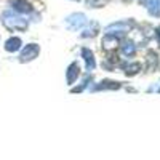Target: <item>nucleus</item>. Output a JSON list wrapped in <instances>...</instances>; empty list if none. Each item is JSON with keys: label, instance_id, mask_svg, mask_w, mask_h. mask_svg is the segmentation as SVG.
<instances>
[{"label": "nucleus", "instance_id": "1", "mask_svg": "<svg viewBox=\"0 0 160 160\" xmlns=\"http://www.w3.org/2000/svg\"><path fill=\"white\" fill-rule=\"evenodd\" d=\"M3 24L7 26V28H13V29H24L26 28V22L21 21L19 18H15V16H10L8 13H5L3 15Z\"/></svg>", "mask_w": 160, "mask_h": 160}, {"label": "nucleus", "instance_id": "2", "mask_svg": "<svg viewBox=\"0 0 160 160\" xmlns=\"http://www.w3.org/2000/svg\"><path fill=\"white\" fill-rule=\"evenodd\" d=\"M38 51H40L38 45H35V43L28 45L22 50V53H21V61H31V59H34L38 55Z\"/></svg>", "mask_w": 160, "mask_h": 160}, {"label": "nucleus", "instance_id": "3", "mask_svg": "<svg viewBox=\"0 0 160 160\" xmlns=\"http://www.w3.org/2000/svg\"><path fill=\"white\" fill-rule=\"evenodd\" d=\"M11 7L15 8L16 11H19V13H31V11H32L31 3L26 2V0H13Z\"/></svg>", "mask_w": 160, "mask_h": 160}, {"label": "nucleus", "instance_id": "4", "mask_svg": "<svg viewBox=\"0 0 160 160\" xmlns=\"http://www.w3.org/2000/svg\"><path fill=\"white\" fill-rule=\"evenodd\" d=\"M21 47V40L18 37H11L7 40V43H5V50L7 51H18Z\"/></svg>", "mask_w": 160, "mask_h": 160}, {"label": "nucleus", "instance_id": "5", "mask_svg": "<svg viewBox=\"0 0 160 160\" xmlns=\"http://www.w3.org/2000/svg\"><path fill=\"white\" fill-rule=\"evenodd\" d=\"M78 74H80V68H78L77 64H71L69 66V71H68V82L72 83L74 80L78 77Z\"/></svg>", "mask_w": 160, "mask_h": 160}, {"label": "nucleus", "instance_id": "6", "mask_svg": "<svg viewBox=\"0 0 160 160\" xmlns=\"http://www.w3.org/2000/svg\"><path fill=\"white\" fill-rule=\"evenodd\" d=\"M83 56H85V61H87V66L90 69L95 68V59H93V53L88 51V50H83Z\"/></svg>", "mask_w": 160, "mask_h": 160}, {"label": "nucleus", "instance_id": "7", "mask_svg": "<svg viewBox=\"0 0 160 160\" xmlns=\"http://www.w3.org/2000/svg\"><path fill=\"white\" fill-rule=\"evenodd\" d=\"M102 85L98 87V90H106V88H118L120 85L117 82H109V80H106V82H101Z\"/></svg>", "mask_w": 160, "mask_h": 160}, {"label": "nucleus", "instance_id": "8", "mask_svg": "<svg viewBox=\"0 0 160 160\" xmlns=\"http://www.w3.org/2000/svg\"><path fill=\"white\" fill-rule=\"evenodd\" d=\"M141 66L139 64H133V66H130V68H127V74H136L138 71L136 69H139Z\"/></svg>", "mask_w": 160, "mask_h": 160}, {"label": "nucleus", "instance_id": "9", "mask_svg": "<svg viewBox=\"0 0 160 160\" xmlns=\"http://www.w3.org/2000/svg\"><path fill=\"white\" fill-rule=\"evenodd\" d=\"M157 37H158V42H160V28L157 29Z\"/></svg>", "mask_w": 160, "mask_h": 160}]
</instances>
